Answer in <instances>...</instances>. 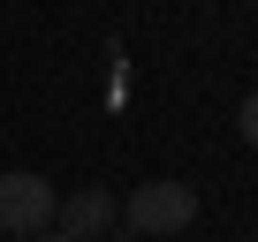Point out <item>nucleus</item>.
<instances>
[{
	"label": "nucleus",
	"mask_w": 258,
	"mask_h": 242,
	"mask_svg": "<svg viewBox=\"0 0 258 242\" xmlns=\"http://www.w3.org/2000/svg\"><path fill=\"white\" fill-rule=\"evenodd\" d=\"M198 219V189L190 182H137L121 204V234H182Z\"/></svg>",
	"instance_id": "nucleus-1"
},
{
	"label": "nucleus",
	"mask_w": 258,
	"mask_h": 242,
	"mask_svg": "<svg viewBox=\"0 0 258 242\" xmlns=\"http://www.w3.org/2000/svg\"><path fill=\"white\" fill-rule=\"evenodd\" d=\"M61 189L46 174H0V234H46Z\"/></svg>",
	"instance_id": "nucleus-2"
},
{
	"label": "nucleus",
	"mask_w": 258,
	"mask_h": 242,
	"mask_svg": "<svg viewBox=\"0 0 258 242\" xmlns=\"http://www.w3.org/2000/svg\"><path fill=\"white\" fill-rule=\"evenodd\" d=\"M235 129H243V144H250V152H258V91H250V98H243V106H235Z\"/></svg>",
	"instance_id": "nucleus-4"
},
{
	"label": "nucleus",
	"mask_w": 258,
	"mask_h": 242,
	"mask_svg": "<svg viewBox=\"0 0 258 242\" xmlns=\"http://www.w3.org/2000/svg\"><path fill=\"white\" fill-rule=\"evenodd\" d=\"M53 227L69 242H91V234H114L121 227V204H114V189H76V197L53 204Z\"/></svg>",
	"instance_id": "nucleus-3"
},
{
	"label": "nucleus",
	"mask_w": 258,
	"mask_h": 242,
	"mask_svg": "<svg viewBox=\"0 0 258 242\" xmlns=\"http://www.w3.org/2000/svg\"><path fill=\"white\" fill-rule=\"evenodd\" d=\"M23 242H69V234H61V227H46V234H23Z\"/></svg>",
	"instance_id": "nucleus-5"
}]
</instances>
